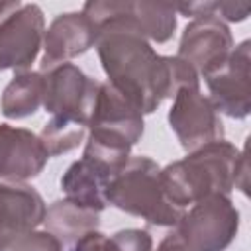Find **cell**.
I'll return each instance as SVG.
<instances>
[{"instance_id": "1", "label": "cell", "mask_w": 251, "mask_h": 251, "mask_svg": "<svg viewBox=\"0 0 251 251\" xmlns=\"http://www.w3.org/2000/svg\"><path fill=\"white\" fill-rule=\"evenodd\" d=\"M82 12L98 31L96 51L108 82L141 114H151L180 88L198 86V73L180 57L159 55L135 20V2L94 0Z\"/></svg>"}, {"instance_id": "2", "label": "cell", "mask_w": 251, "mask_h": 251, "mask_svg": "<svg viewBox=\"0 0 251 251\" xmlns=\"http://www.w3.org/2000/svg\"><path fill=\"white\" fill-rule=\"evenodd\" d=\"M161 182L167 198L184 210L210 194L229 196L233 186L247 192V159L235 145L218 139L161 169Z\"/></svg>"}, {"instance_id": "3", "label": "cell", "mask_w": 251, "mask_h": 251, "mask_svg": "<svg viewBox=\"0 0 251 251\" xmlns=\"http://www.w3.org/2000/svg\"><path fill=\"white\" fill-rule=\"evenodd\" d=\"M106 202L153 226H176L184 214L167 198L161 167L145 155L129 157L126 167L110 180Z\"/></svg>"}, {"instance_id": "4", "label": "cell", "mask_w": 251, "mask_h": 251, "mask_svg": "<svg viewBox=\"0 0 251 251\" xmlns=\"http://www.w3.org/2000/svg\"><path fill=\"white\" fill-rule=\"evenodd\" d=\"M176 226L194 251H224L237 235L239 212L227 194H210L192 204Z\"/></svg>"}, {"instance_id": "5", "label": "cell", "mask_w": 251, "mask_h": 251, "mask_svg": "<svg viewBox=\"0 0 251 251\" xmlns=\"http://www.w3.org/2000/svg\"><path fill=\"white\" fill-rule=\"evenodd\" d=\"M169 124L186 151L224 139V124L212 100L200 92V86L180 88L173 96Z\"/></svg>"}, {"instance_id": "6", "label": "cell", "mask_w": 251, "mask_h": 251, "mask_svg": "<svg viewBox=\"0 0 251 251\" xmlns=\"http://www.w3.org/2000/svg\"><path fill=\"white\" fill-rule=\"evenodd\" d=\"M249 39L241 41L229 57L212 73H208L206 84L210 88V100L216 110L229 118L241 120L251 112V47Z\"/></svg>"}, {"instance_id": "7", "label": "cell", "mask_w": 251, "mask_h": 251, "mask_svg": "<svg viewBox=\"0 0 251 251\" xmlns=\"http://www.w3.org/2000/svg\"><path fill=\"white\" fill-rule=\"evenodd\" d=\"M43 108L53 116H76L88 122L100 80L86 76L73 63L43 71Z\"/></svg>"}, {"instance_id": "8", "label": "cell", "mask_w": 251, "mask_h": 251, "mask_svg": "<svg viewBox=\"0 0 251 251\" xmlns=\"http://www.w3.org/2000/svg\"><path fill=\"white\" fill-rule=\"evenodd\" d=\"M233 51V37L229 27L216 16H196L182 31L178 55L206 76L216 71Z\"/></svg>"}, {"instance_id": "9", "label": "cell", "mask_w": 251, "mask_h": 251, "mask_svg": "<svg viewBox=\"0 0 251 251\" xmlns=\"http://www.w3.org/2000/svg\"><path fill=\"white\" fill-rule=\"evenodd\" d=\"M45 202L41 194L24 182H0V251L33 231L45 218Z\"/></svg>"}, {"instance_id": "10", "label": "cell", "mask_w": 251, "mask_h": 251, "mask_svg": "<svg viewBox=\"0 0 251 251\" xmlns=\"http://www.w3.org/2000/svg\"><path fill=\"white\" fill-rule=\"evenodd\" d=\"M45 20L37 4H22L16 12L0 22V37L10 61V69L16 73L25 71L43 47Z\"/></svg>"}, {"instance_id": "11", "label": "cell", "mask_w": 251, "mask_h": 251, "mask_svg": "<svg viewBox=\"0 0 251 251\" xmlns=\"http://www.w3.org/2000/svg\"><path fill=\"white\" fill-rule=\"evenodd\" d=\"M49 153L33 131L0 124V178L8 182H24L37 176Z\"/></svg>"}, {"instance_id": "12", "label": "cell", "mask_w": 251, "mask_h": 251, "mask_svg": "<svg viewBox=\"0 0 251 251\" xmlns=\"http://www.w3.org/2000/svg\"><path fill=\"white\" fill-rule=\"evenodd\" d=\"M98 31L84 12H67L57 16L43 35L41 71L67 63L96 45Z\"/></svg>"}, {"instance_id": "13", "label": "cell", "mask_w": 251, "mask_h": 251, "mask_svg": "<svg viewBox=\"0 0 251 251\" xmlns=\"http://www.w3.org/2000/svg\"><path fill=\"white\" fill-rule=\"evenodd\" d=\"M88 127L122 135L135 145L143 135V114L110 82H100L92 102Z\"/></svg>"}, {"instance_id": "14", "label": "cell", "mask_w": 251, "mask_h": 251, "mask_svg": "<svg viewBox=\"0 0 251 251\" xmlns=\"http://www.w3.org/2000/svg\"><path fill=\"white\" fill-rule=\"evenodd\" d=\"M112 178V175H108L88 159H78L65 171L61 188L67 200L100 214L108 206L106 188Z\"/></svg>"}, {"instance_id": "15", "label": "cell", "mask_w": 251, "mask_h": 251, "mask_svg": "<svg viewBox=\"0 0 251 251\" xmlns=\"http://www.w3.org/2000/svg\"><path fill=\"white\" fill-rule=\"evenodd\" d=\"M43 224L49 233H53L61 243L63 241H76L84 233L98 227L100 218L98 212L82 208L71 200H57L53 202L43 218Z\"/></svg>"}, {"instance_id": "16", "label": "cell", "mask_w": 251, "mask_h": 251, "mask_svg": "<svg viewBox=\"0 0 251 251\" xmlns=\"http://www.w3.org/2000/svg\"><path fill=\"white\" fill-rule=\"evenodd\" d=\"M43 104V76L41 73L22 71L16 73L14 78L2 92V114L12 120L33 116Z\"/></svg>"}, {"instance_id": "17", "label": "cell", "mask_w": 251, "mask_h": 251, "mask_svg": "<svg viewBox=\"0 0 251 251\" xmlns=\"http://www.w3.org/2000/svg\"><path fill=\"white\" fill-rule=\"evenodd\" d=\"M88 122L76 116H53L41 129L39 139L43 141L49 157L67 153L78 147L86 135Z\"/></svg>"}, {"instance_id": "18", "label": "cell", "mask_w": 251, "mask_h": 251, "mask_svg": "<svg viewBox=\"0 0 251 251\" xmlns=\"http://www.w3.org/2000/svg\"><path fill=\"white\" fill-rule=\"evenodd\" d=\"M135 20L143 37L157 43L169 41L176 29V10L171 4L135 2Z\"/></svg>"}, {"instance_id": "19", "label": "cell", "mask_w": 251, "mask_h": 251, "mask_svg": "<svg viewBox=\"0 0 251 251\" xmlns=\"http://www.w3.org/2000/svg\"><path fill=\"white\" fill-rule=\"evenodd\" d=\"M10 251H63V243L49 231H29L20 237Z\"/></svg>"}, {"instance_id": "20", "label": "cell", "mask_w": 251, "mask_h": 251, "mask_svg": "<svg viewBox=\"0 0 251 251\" xmlns=\"http://www.w3.org/2000/svg\"><path fill=\"white\" fill-rule=\"evenodd\" d=\"M112 237L122 251H153V239L145 229H122Z\"/></svg>"}, {"instance_id": "21", "label": "cell", "mask_w": 251, "mask_h": 251, "mask_svg": "<svg viewBox=\"0 0 251 251\" xmlns=\"http://www.w3.org/2000/svg\"><path fill=\"white\" fill-rule=\"evenodd\" d=\"M73 251H122V249L118 247L114 237H108L98 229H92L75 241Z\"/></svg>"}, {"instance_id": "22", "label": "cell", "mask_w": 251, "mask_h": 251, "mask_svg": "<svg viewBox=\"0 0 251 251\" xmlns=\"http://www.w3.org/2000/svg\"><path fill=\"white\" fill-rule=\"evenodd\" d=\"M251 8L247 4H235V2H210V14L222 16L229 22H241L249 16Z\"/></svg>"}, {"instance_id": "23", "label": "cell", "mask_w": 251, "mask_h": 251, "mask_svg": "<svg viewBox=\"0 0 251 251\" xmlns=\"http://www.w3.org/2000/svg\"><path fill=\"white\" fill-rule=\"evenodd\" d=\"M157 251H194V249L182 239L178 231H171L161 239V243L157 245Z\"/></svg>"}, {"instance_id": "24", "label": "cell", "mask_w": 251, "mask_h": 251, "mask_svg": "<svg viewBox=\"0 0 251 251\" xmlns=\"http://www.w3.org/2000/svg\"><path fill=\"white\" fill-rule=\"evenodd\" d=\"M16 10H18V8H16ZM16 10H10L4 2H0V22H2L6 16H10L12 12H16ZM4 69H10V61H8V55H6V51H4L2 37H0V71H4Z\"/></svg>"}]
</instances>
